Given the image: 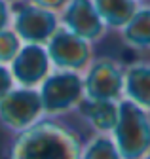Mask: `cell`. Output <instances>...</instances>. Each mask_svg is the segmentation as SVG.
<instances>
[{"label":"cell","instance_id":"cell-1","mask_svg":"<svg viewBox=\"0 0 150 159\" xmlns=\"http://www.w3.org/2000/svg\"><path fill=\"white\" fill-rule=\"evenodd\" d=\"M82 142L78 133L51 119H38L17 133L8 159H80Z\"/></svg>","mask_w":150,"mask_h":159},{"label":"cell","instance_id":"cell-2","mask_svg":"<svg viewBox=\"0 0 150 159\" xmlns=\"http://www.w3.org/2000/svg\"><path fill=\"white\" fill-rule=\"evenodd\" d=\"M110 134L124 159H143L150 150V112L127 98H120L118 119Z\"/></svg>","mask_w":150,"mask_h":159},{"label":"cell","instance_id":"cell-3","mask_svg":"<svg viewBox=\"0 0 150 159\" xmlns=\"http://www.w3.org/2000/svg\"><path fill=\"white\" fill-rule=\"evenodd\" d=\"M44 116H61L78 106L84 98V76L74 70L53 68L38 85Z\"/></svg>","mask_w":150,"mask_h":159},{"label":"cell","instance_id":"cell-4","mask_svg":"<svg viewBox=\"0 0 150 159\" xmlns=\"http://www.w3.org/2000/svg\"><path fill=\"white\" fill-rule=\"evenodd\" d=\"M42 98L38 87L15 85L0 98V123L13 133H21L42 119Z\"/></svg>","mask_w":150,"mask_h":159},{"label":"cell","instance_id":"cell-5","mask_svg":"<svg viewBox=\"0 0 150 159\" xmlns=\"http://www.w3.org/2000/svg\"><path fill=\"white\" fill-rule=\"evenodd\" d=\"M59 25L57 11L30 4L27 0H17L12 4V29L21 42L44 46Z\"/></svg>","mask_w":150,"mask_h":159},{"label":"cell","instance_id":"cell-6","mask_svg":"<svg viewBox=\"0 0 150 159\" xmlns=\"http://www.w3.org/2000/svg\"><path fill=\"white\" fill-rule=\"evenodd\" d=\"M44 48L48 51L51 66L59 70L84 72L93 59V44L61 25L55 29Z\"/></svg>","mask_w":150,"mask_h":159},{"label":"cell","instance_id":"cell-7","mask_svg":"<svg viewBox=\"0 0 150 159\" xmlns=\"http://www.w3.org/2000/svg\"><path fill=\"white\" fill-rule=\"evenodd\" d=\"M124 66L110 57L91 59L84 74V97L120 101L124 98Z\"/></svg>","mask_w":150,"mask_h":159},{"label":"cell","instance_id":"cell-8","mask_svg":"<svg viewBox=\"0 0 150 159\" xmlns=\"http://www.w3.org/2000/svg\"><path fill=\"white\" fill-rule=\"evenodd\" d=\"M15 85L21 87H38L44 78L51 72V61L42 44L23 42L13 61L8 65Z\"/></svg>","mask_w":150,"mask_h":159},{"label":"cell","instance_id":"cell-9","mask_svg":"<svg viewBox=\"0 0 150 159\" xmlns=\"http://www.w3.org/2000/svg\"><path fill=\"white\" fill-rule=\"evenodd\" d=\"M59 23L91 44L103 40L108 30L93 6V0H68L59 11Z\"/></svg>","mask_w":150,"mask_h":159},{"label":"cell","instance_id":"cell-10","mask_svg":"<svg viewBox=\"0 0 150 159\" xmlns=\"http://www.w3.org/2000/svg\"><path fill=\"white\" fill-rule=\"evenodd\" d=\"M76 110L97 133H110L118 119V101L84 97Z\"/></svg>","mask_w":150,"mask_h":159},{"label":"cell","instance_id":"cell-11","mask_svg":"<svg viewBox=\"0 0 150 159\" xmlns=\"http://www.w3.org/2000/svg\"><path fill=\"white\" fill-rule=\"evenodd\" d=\"M124 98L150 112V63H135L124 70Z\"/></svg>","mask_w":150,"mask_h":159},{"label":"cell","instance_id":"cell-12","mask_svg":"<svg viewBox=\"0 0 150 159\" xmlns=\"http://www.w3.org/2000/svg\"><path fill=\"white\" fill-rule=\"evenodd\" d=\"M118 32L122 34V40L127 48L137 51H150V4L141 2L133 17Z\"/></svg>","mask_w":150,"mask_h":159},{"label":"cell","instance_id":"cell-13","mask_svg":"<svg viewBox=\"0 0 150 159\" xmlns=\"http://www.w3.org/2000/svg\"><path fill=\"white\" fill-rule=\"evenodd\" d=\"M93 6L101 15L106 29L122 30L124 25L133 17V13L141 6V0H93Z\"/></svg>","mask_w":150,"mask_h":159},{"label":"cell","instance_id":"cell-14","mask_svg":"<svg viewBox=\"0 0 150 159\" xmlns=\"http://www.w3.org/2000/svg\"><path fill=\"white\" fill-rule=\"evenodd\" d=\"M80 159H124V157L118 152V146L110 133H97L86 146H82Z\"/></svg>","mask_w":150,"mask_h":159},{"label":"cell","instance_id":"cell-15","mask_svg":"<svg viewBox=\"0 0 150 159\" xmlns=\"http://www.w3.org/2000/svg\"><path fill=\"white\" fill-rule=\"evenodd\" d=\"M21 46H23L21 38L15 34V30L12 27L2 29V30H0V63H2V65H10Z\"/></svg>","mask_w":150,"mask_h":159},{"label":"cell","instance_id":"cell-16","mask_svg":"<svg viewBox=\"0 0 150 159\" xmlns=\"http://www.w3.org/2000/svg\"><path fill=\"white\" fill-rule=\"evenodd\" d=\"M15 87V82L12 78V70L8 65H2L0 63V98H2L10 89Z\"/></svg>","mask_w":150,"mask_h":159},{"label":"cell","instance_id":"cell-17","mask_svg":"<svg viewBox=\"0 0 150 159\" xmlns=\"http://www.w3.org/2000/svg\"><path fill=\"white\" fill-rule=\"evenodd\" d=\"M12 27V2L0 0V30Z\"/></svg>","mask_w":150,"mask_h":159},{"label":"cell","instance_id":"cell-18","mask_svg":"<svg viewBox=\"0 0 150 159\" xmlns=\"http://www.w3.org/2000/svg\"><path fill=\"white\" fill-rule=\"evenodd\" d=\"M27 2L36 4V6H42V8H46V10H51V11H57V13H59L68 0H27Z\"/></svg>","mask_w":150,"mask_h":159},{"label":"cell","instance_id":"cell-19","mask_svg":"<svg viewBox=\"0 0 150 159\" xmlns=\"http://www.w3.org/2000/svg\"><path fill=\"white\" fill-rule=\"evenodd\" d=\"M143 159H150V150H148V152L144 153V157H143Z\"/></svg>","mask_w":150,"mask_h":159},{"label":"cell","instance_id":"cell-20","mask_svg":"<svg viewBox=\"0 0 150 159\" xmlns=\"http://www.w3.org/2000/svg\"><path fill=\"white\" fill-rule=\"evenodd\" d=\"M8 2H12V4H13V2H17V0H8Z\"/></svg>","mask_w":150,"mask_h":159},{"label":"cell","instance_id":"cell-21","mask_svg":"<svg viewBox=\"0 0 150 159\" xmlns=\"http://www.w3.org/2000/svg\"><path fill=\"white\" fill-rule=\"evenodd\" d=\"M141 2H148V0H141Z\"/></svg>","mask_w":150,"mask_h":159}]
</instances>
